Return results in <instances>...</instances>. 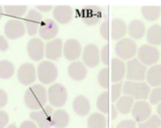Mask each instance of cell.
Wrapping results in <instances>:
<instances>
[{"label": "cell", "mask_w": 161, "mask_h": 128, "mask_svg": "<svg viewBox=\"0 0 161 128\" xmlns=\"http://www.w3.org/2000/svg\"><path fill=\"white\" fill-rule=\"evenodd\" d=\"M25 103L30 109L36 110L42 108L47 100L45 88L40 84H35L29 87L25 93Z\"/></svg>", "instance_id": "obj_1"}, {"label": "cell", "mask_w": 161, "mask_h": 128, "mask_svg": "<svg viewBox=\"0 0 161 128\" xmlns=\"http://www.w3.org/2000/svg\"><path fill=\"white\" fill-rule=\"evenodd\" d=\"M128 31V26L126 23L121 19L114 18L111 22V36L114 40H119L126 35Z\"/></svg>", "instance_id": "obj_22"}, {"label": "cell", "mask_w": 161, "mask_h": 128, "mask_svg": "<svg viewBox=\"0 0 161 128\" xmlns=\"http://www.w3.org/2000/svg\"><path fill=\"white\" fill-rule=\"evenodd\" d=\"M100 60H101L102 63L107 66L109 63V46L108 45H105L101 48L100 52Z\"/></svg>", "instance_id": "obj_38"}, {"label": "cell", "mask_w": 161, "mask_h": 128, "mask_svg": "<svg viewBox=\"0 0 161 128\" xmlns=\"http://www.w3.org/2000/svg\"><path fill=\"white\" fill-rule=\"evenodd\" d=\"M63 52L65 58L69 61L77 60L82 52V46L80 42L74 38L67 40L64 45Z\"/></svg>", "instance_id": "obj_11"}, {"label": "cell", "mask_w": 161, "mask_h": 128, "mask_svg": "<svg viewBox=\"0 0 161 128\" xmlns=\"http://www.w3.org/2000/svg\"><path fill=\"white\" fill-rule=\"evenodd\" d=\"M42 15L35 9H30L25 19L27 33L30 36H34L37 33L38 25L42 21Z\"/></svg>", "instance_id": "obj_18"}, {"label": "cell", "mask_w": 161, "mask_h": 128, "mask_svg": "<svg viewBox=\"0 0 161 128\" xmlns=\"http://www.w3.org/2000/svg\"><path fill=\"white\" fill-rule=\"evenodd\" d=\"M147 42L152 46H158L161 44V26L158 24L152 25L146 34Z\"/></svg>", "instance_id": "obj_27"}, {"label": "cell", "mask_w": 161, "mask_h": 128, "mask_svg": "<svg viewBox=\"0 0 161 128\" xmlns=\"http://www.w3.org/2000/svg\"><path fill=\"white\" fill-rule=\"evenodd\" d=\"M116 56L121 60H129L133 58L137 53V45L135 41L130 38H123L118 40L114 46Z\"/></svg>", "instance_id": "obj_3"}, {"label": "cell", "mask_w": 161, "mask_h": 128, "mask_svg": "<svg viewBox=\"0 0 161 128\" xmlns=\"http://www.w3.org/2000/svg\"><path fill=\"white\" fill-rule=\"evenodd\" d=\"M53 16L59 23L67 24L72 18L73 11L69 6H57L53 9Z\"/></svg>", "instance_id": "obj_21"}, {"label": "cell", "mask_w": 161, "mask_h": 128, "mask_svg": "<svg viewBox=\"0 0 161 128\" xmlns=\"http://www.w3.org/2000/svg\"><path fill=\"white\" fill-rule=\"evenodd\" d=\"M36 8L42 12H48L52 9V6H36Z\"/></svg>", "instance_id": "obj_45"}, {"label": "cell", "mask_w": 161, "mask_h": 128, "mask_svg": "<svg viewBox=\"0 0 161 128\" xmlns=\"http://www.w3.org/2000/svg\"><path fill=\"white\" fill-rule=\"evenodd\" d=\"M108 23L107 21L103 22L100 26V34L101 36L106 40L109 38V27Z\"/></svg>", "instance_id": "obj_40"}, {"label": "cell", "mask_w": 161, "mask_h": 128, "mask_svg": "<svg viewBox=\"0 0 161 128\" xmlns=\"http://www.w3.org/2000/svg\"><path fill=\"white\" fill-rule=\"evenodd\" d=\"M96 107L103 114H107L109 110V93L107 91L102 92L97 98Z\"/></svg>", "instance_id": "obj_33"}, {"label": "cell", "mask_w": 161, "mask_h": 128, "mask_svg": "<svg viewBox=\"0 0 161 128\" xmlns=\"http://www.w3.org/2000/svg\"><path fill=\"white\" fill-rule=\"evenodd\" d=\"M147 68L138 58H133L126 63L125 77L128 80L142 82L145 79Z\"/></svg>", "instance_id": "obj_4"}, {"label": "cell", "mask_w": 161, "mask_h": 128, "mask_svg": "<svg viewBox=\"0 0 161 128\" xmlns=\"http://www.w3.org/2000/svg\"><path fill=\"white\" fill-rule=\"evenodd\" d=\"M67 70L70 77L77 82L84 80L87 74L86 66L80 61L72 62L69 65Z\"/></svg>", "instance_id": "obj_19"}, {"label": "cell", "mask_w": 161, "mask_h": 128, "mask_svg": "<svg viewBox=\"0 0 161 128\" xmlns=\"http://www.w3.org/2000/svg\"><path fill=\"white\" fill-rule=\"evenodd\" d=\"M8 122L9 117L8 114L3 110H0V128H4Z\"/></svg>", "instance_id": "obj_41"}, {"label": "cell", "mask_w": 161, "mask_h": 128, "mask_svg": "<svg viewBox=\"0 0 161 128\" xmlns=\"http://www.w3.org/2000/svg\"><path fill=\"white\" fill-rule=\"evenodd\" d=\"M3 8H2V7L0 6V19H1V18H2V16H3Z\"/></svg>", "instance_id": "obj_49"}, {"label": "cell", "mask_w": 161, "mask_h": 128, "mask_svg": "<svg viewBox=\"0 0 161 128\" xmlns=\"http://www.w3.org/2000/svg\"><path fill=\"white\" fill-rule=\"evenodd\" d=\"M157 112L158 115L161 118V102L158 104L157 107Z\"/></svg>", "instance_id": "obj_47"}, {"label": "cell", "mask_w": 161, "mask_h": 128, "mask_svg": "<svg viewBox=\"0 0 161 128\" xmlns=\"http://www.w3.org/2000/svg\"><path fill=\"white\" fill-rule=\"evenodd\" d=\"M126 65L118 58H113L111 61V80L114 83L120 82L125 77Z\"/></svg>", "instance_id": "obj_17"}, {"label": "cell", "mask_w": 161, "mask_h": 128, "mask_svg": "<svg viewBox=\"0 0 161 128\" xmlns=\"http://www.w3.org/2000/svg\"><path fill=\"white\" fill-rule=\"evenodd\" d=\"M58 32L57 24L51 19H46L40 23L39 35L44 40H50L55 37Z\"/></svg>", "instance_id": "obj_16"}, {"label": "cell", "mask_w": 161, "mask_h": 128, "mask_svg": "<svg viewBox=\"0 0 161 128\" xmlns=\"http://www.w3.org/2000/svg\"><path fill=\"white\" fill-rule=\"evenodd\" d=\"M138 128H160L161 118L158 115H152L145 121L138 123Z\"/></svg>", "instance_id": "obj_34"}, {"label": "cell", "mask_w": 161, "mask_h": 128, "mask_svg": "<svg viewBox=\"0 0 161 128\" xmlns=\"http://www.w3.org/2000/svg\"><path fill=\"white\" fill-rule=\"evenodd\" d=\"M14 72V67L8 60L0 61V78L8 79L11 78Z\"/></svg>", "instance_id": "obj_31"}, {"label": "cell", "mask_w": 161, "mask_h": 128, "mask_svg": "<svg viewBox=\"0 0 161 128\" xmlns=\"http://www.w3.org/2000/svg\"><path fill=\"white\" fill-rule=\"evenodd\" d=\"M97 81L99 85L104 89L109 87V72L107 67L102 68L97 75Z\"/></svg>", "instance_id": "obj_35"}, {"label": "cell", "mask_w": 161, "mask_h": 128, "mask_svg": "<svg viewBox=\"0 0 161 128\" xmlns=\"http://www.w3.org/2000/svg\"><path fill=\"white\" fill-rule=\"evenodd\" d=\"M128 32L131 39H141L144 36L146 32L145 24L140 19H133L128 25Z\"/></svg>", "instance_id": "obj_25"}, {"label": "cell", "mask_w": 161, "mask_h": 128, "mask_svg": "<svg viewBox=\"0 0 161 128\" xmlns=\"http://www.w3.org/2000/svg\"><path fill=\"white\" fill-rule=\"evenodd\" d=\"M8 102V96L6 93L2 89H0V108L4 107Z\"/></svg>", "instance_id": "obj_42"}, {"label": "cell", "mask_w": 161, "mask_h": 128, "mask_svg": "<svg viewBox=\"0 0 161 128\" xmlns=\"http://www.w3.org/2000/svg\"><path fill=\"white\" fill-rule=\"evenodd\" d=\"M150 87L143 81L135 82L126 80L123 85V92L125 95L137 100H145L149 97Z\"/></svg>", "instance_id": "obj_2"}, {"label": "cell", "mask_w": 161, "mask_h": 128, "mask_svg": "<svg viewBox=\"0 0 161 128\" xmlns=\"http://www.w3.org/2000/svg\"><path fill=\"white\" fill-rule=\"evenodd\" d=\"M160 128H161V127H160Z\"/></svg>", "instance_id": "obj_51"}, {"label": "cell", "mask_w": 161, "mask_h": 128, "mask_svg": "<svg viewBox=\"0 0 161 128\" xmlns=\"http://www.w3.org/2000/svg\"><path fill=\"white\" fill-rule=\"evenodd\" d=\"M82 59L86 67L89 68L97 67L100 62V52L98 47L92 43L87 45L84 48Z\"/></svg>", "instance_id": "obj_10"}, {"label": "cell", "mask_w": 161, "mask_h": 128, "mask_svg": "<svg viewBox=\"0 0 161 128\" xmlns=\"http://www.w3.org/2000/svg\"><path fill=\"white\" fill-rule=\"evenodd\" d=\"M145 79L149 86L156 87L161 85V64L153 65L147 69Z\"/></svg>", "instance_id": "obj_23"}, {"label": "cell", "mask_w": 161, "mask_h": 128, "mask_svg": "<svg viewBox=\"0 0 161 128\" xmlns=\"http://www.w3.org/2000/svg\"><path fill=\"white\" fill-rule=\"evenodd\" d=\"M141 13L143 17L148 21H155L161 14V8L159 6H142Z\"/></svg>", "instance_id": "obj_30"}, {"label": "cell", "mask_w": 161, "mask_h": 128, "mask_svg": "<svg viewBox=\"0 0 161 128\" xmlns=\"http://www.w3.org/2000/svg\"><path fill=\"white\" fill-rule=\"evenodd\" d=\"M17 75L21 83L28 85L33 83L36 80L35 67L32 63H25L19 68Z\"/></svg>", "instance_id": "obj_13"}, {"label": "cell", "mask_w": 161, "mask_h": 128, "mask_svg": "<svg viewBox=\"0 0 161 128\" xmlns=\"http://www.w3.org/2000/svg\"><path fill=\"white\" fill-rule=\"evenodd\" d=\"M47 97L52 106L55 107H62L67 101V90L60 83L53 84L48 88Z\"/></svg>", "instance_id": "obj_7"}, {"label": "cell", "mask_w": 161, "mask_h": 128, "mask_svg": "<svg viewBox=\"0 0 161 128\" xmlns=\"http://www.w3.org/2000/svg\"><path fill=\"white\" fill-rule=\"evenodd\" d=\"M72 107L78 115L83 117L89 114L91 109L89 100L83 95L77 96L73 100Z\"/></svg>", "instance_id": "obj_24"}, {"label": "cell", "mask_w": 161, "mask_h": 128, "mask_svg": "<svg viewBox=\"0 0 161 128\" xmlns=\"http://www.w3.org/2000/svg\"><path fill=\"white\" fill-rule=\"evenodd\" d=\"M4 31L8 38L14 40L24 35L25 28L22 21L17 19H11L6 23Z\"/></svg>", "instance_id": "obj_12"}, {"label": "cell", "mask_w": 161, "mask_h": 128, "mask_svg": "<svg viewBox=\"0 0 161 128\" xmlns=\"http://www.w3.org/2000/svg\"><path fill=\"white\" fill-rule=\"evenodd\" d=\"M160 57H161V54H160Z\"/></svg>", "instance_id": "obj_50"}, {"label": "cell", "mask_w": 161, "mask_h": 128, "mask_svg": "<svg viewBox=\"0 0 161 128\" xmlns=\"http://www.w3.org/2000/svg\"><path fill=\"white\" fill-rule=\"evenodd\" d=\"M62 52V41L56 38L48 42L45 47V56L51 60H56L60 58Z\"/></svg>", "instance_id": "obj_20"}, {"label": "cell", "mask_w": 161, "mask_h": 128, "mask_svg": "<svg viewBox=\"0 0 161 128\" xmlns=\"http://www.w3.org/2000/svg\"><path fill=\"white\" fill-rule=\"evenodd\" d=\"M9 45L6 40L2 36H0V51H4L8 50Z\"/></svg>", "instance_id": "obj_44"}, {"label": "cell", "mask_w": 161, "mask_h": 128, "mask_svg": "<svg viewBox=\"0 0 161 128\" xmlns=\"http://www.w3.org/2000/svg\"><path fill=\"white\" fill-rule=\"evenodd\" d=\"M69 115L65 110H56L52 114V126L55 128H65L69 124Z\"/></svg>", "instance_id": "obj_26"}, {"label": "cell", "mask_w": 161, "mask_h": 128, "mask_svg": "<svg viewBox=\"0 0 161 128\" xmlns=\"http://www.w3.org/2000/svg\"><path fill=\"white\" fill-rule=\"evenodd\" d=\"M27 51L30 58L35 61H40L44 56V44L37 38L30 40L27 45Z\"/></svg>", "instance_id": "obj_15"}, {"label": "cell", "mask_w": 161, "mask_h": 128, "mask_svg": "<svg viewBox=\"0 0 161 128\" xmlns=\"http://www.w3.org/2000/svg\"><path fill=\"white\" fill-rule=\"evenodd\" d=\"M131 112L134 120L136 122L140 123L151 116L152 107L148 102L138 100L134 103Z\"/></svg>", "instance_id": "obj_9"}, {"label": "cell", "mask_w": 161, "mask_h": 128, "mask_svg": "<svg viewBox=\"0 0 161 128\" xmlns=\"http://www.w3.org/2000/svg\"><path fill=\"white\" fill-rule=\"evenodd\" d=\"M87 128H106L107 119L101 113H92L87 119Z\"/></svg>", "instance_id": "obj_29"}, {"label": "cell", "mask_w": 161, "mask_h": 128, "mask_svg": "<svg viewBox=\"0 0 161 128\" xmlns=\"http://www.w3.org/2000/svg\"><path fill=\"white\" fill-rule=\"evenodd\" d=\"M53 112V108L50 105H47L42 108L39 111L32 112L30 118L35 120L39 128H50L52 126V117Z\"/></svg>", "instance_id": "obj_8"}, {"label": "cell", "mask_w": 161, "mask_h": 128, "mask_svg": "<svg viewBox=\"0 0 161 128\" xmlns=\"http://www.w3.org/2000/svg\"><path fill=\"white\" fill-rule=\"evenodd\" d=\"M123 91L122 82L114 83L111 88V100L113 102H116L120 97Z\"/></svg>", "instance_id": "obj_36"}, {"label": "cell", "mask_w": 161, "mask_h": 128, "mask_svg": "<svg viewBox=\"0 0 161 128\" xmlns=\"http://www.w3.org/2000/svg\"><path fill=\"white\" fill-rule=\"evenodd\" d=\"M19 128H38L36 125L31 120L23 121L19 125Z\"/></svg>", "instance_id": "obj_43"}, {"label": "cell", "mask_w": 161, "mask_h": 128, "mask_svg": "<svg viewBox=\"0 0 161 128\" xmlns=\"http://www.w3.org/2000/svg\"><path fill=\"white\" fill-rule=\"evenodd\" d=\"M115 128H136V124L134 120L125 119L119 122Z\"/></svg>", "instance_id": "obj_39"}, {"label": "cell", "mask_w": 161, "mask_h": 128, "mask_svg": "<svg viewBox=\"0 0 161 128\" xmlns=\"http://www.w3.org/2000/svg\"><path fill=\"white\" fill-rule=\"evenodd\" d=\"M138 60L144 65L152 66L157 63L160 58L159 50L154 46L143 45L137 50Z\"/></svg>", "instance_id": "obj_5"}, {"label": "cell", "mask_w": 161, "mask_h": 128, "mask_svg": "<svg viewBox=\"0 0 161 128\" xmlns=\"http://www.w3.org/2000/svg\"><path fill=\"white\" fill-rule=\"evenodd\" d=\"M5 14L10 17L18 18L24 15L26 11V6H4Z\"/></svg>", "instance_id": "obj_32"}, {"label": "cell", "mask_w": 161, "mask_h": 128, "mask_svg": "<svg viewBox=\"0 0 161 128\" xmlns=\"http://www.w3.org/2000/svg\"><path fill=\"white\" fill-rule=\"evenodd\" d=\"M6 128H17V127L16 126V125L12 124H10Z\"/></svg>", "instance_id": "obj_48"}, {"label": "cell", "mask_w": 161, "mask_h": 128, "mask_svg": "<svg viewBox=\"0 0 161 128\" xmlns=\"http://www.w3.org/2000/svg\"><path fill=\"white\" fill-rule=\"evenodd\" d=\"M134 104V99L128 95L121 96L116 101L115 107L119 113L122 114H128L131 110Z\"/></svg>", "instance_id": "obj_28"}, {"label": "cell", "mask_w": 161, "mask_h": 128, "mask_svg": "<svg viewBox=\"0 0 161 128\" xmlns=\"http://www.w3.org/2000/svg\"><path fill=\"white\" fill-rule=\"evenodd\" d=\"M102 18V11L96 6H88L82 9V19L88 26L97 24Z\"/></svg>", "instance_id": "obj_14"}, {"label": "cell", "mask_w": 161, "mask_h": 128, "mask_svg": "<svg viewBox=\"0 0 161 128\" xmlns=\"http://www.w3.org/2000/svg\"><path fill=\"white\" fill-rule=\"evenodd\" d=\"M149 101L151 104L156 105L161 102V85L153 88L150 92Z\"/></svg>", "instance_id": "obj_37"}, {"label": "cell", "mask_w": 161, "mask_h": 128, "mask_svg": "<svg viewBox=\"0 0 161 128\" xmlns=\"http://www.w3.org/2000/svg\"><path fill=\"white\" fill-rule=\"evenodd\" d=\"M111 119L113 120L115 119L118 115V110L114 105H111Z\"/></svg>", "instance_id": "obj_46"}, {"label": "cell", "mask_w": 161, "mask_h": 128, "mask_svg": "<svg viewBox=\"0 0 161 128\" xmlns=\"http://www.w3.org/2000/svg\"><path fill=\"white\" fill-rule=\"evenodd\" d=\"M37 75L42 83L49 84L56 80L58 75V69L52 62L43 61L38 66Z\"/></svg>", "instance_id": "obj_6"}]
</instances>
